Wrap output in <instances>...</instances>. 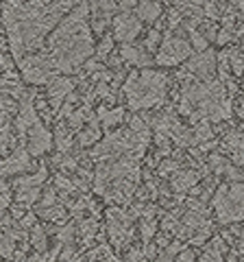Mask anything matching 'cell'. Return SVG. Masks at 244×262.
Here are the masks:
<instances>
[{
  "instance_id": "6da1fadb",
  "label": "cell",
  "mask_w": 244,
  "mask_h": 262,
  "mask_svg": "<svg viewBox=\"0 0 244 262\" xmlns=\"http://www.w3.org/2000/svg\"><path fill=\"white\" fill-rule=\"evenodd\" d=\"M79 3L70 0H57V3H20V0H7L3 3V27L9 53L20 63L24 57L35 55L39 48H46V39L61 24V15L75 9Z\"/></svg>"
},
{
  "instance_id": "7a4b0ae2",
  "label": "cell",
  "mask_w": 244,
  "mask_h": 262,
  "mask_svg": "<svg viewBox=\"0 0 244 262\" xmlns=\"http://www.w3.org/2000/svg\"><path fill=\"white\" fill-rule=\"evenodd\" d=\"M44 53L51 57L55 70L61 75L77 72L89 61V57L96 53L89 3H79L61 20V24L46 39Z\"/></svg>"
},
{
  "instance_id": "3957f363",
  "label": "cell",
  "mask_w": 244,
  "mask_h": 262,
  "mask_svg": "<svg viewBox=\"0 0 244 262\" xmlns=\"http://www.w3.org/2000/svg\"><path fill=\"white\" fill-rule=\"evenodd\" d=\"M122 94L131 112L159 107L168 96V75L161 70H133L122 83Z\"/></svg>"
},
{
  "instance_id": "277c9868",
  "label": "cell",
  "mask_w": 244,
  "mask_h": 262,
  "mask_svg": "<svg viewBox=\"0 0 244 262\" xmlns=\"http://www.w3.org/2000/svg\"><path fill=\"white\" fill-rule=\"evenodd\" d=\"M216 221L223 225L244 221V182L223 184L211 199Z\"/></svg>"
},
{
  "instance_id": "5b68a950",
  "label": "cell",
  "mask_w": 244,
  "mask_h": 262,
  "mask_svg": "<svg viewBox=\"0 0 244 262\" xmlns=\"http://www.w3.org/2000/svg\"><path fill=\"white\" fill-rule=\"evenodd\" d=\"M18 70H20L22 79L27 81V83H31V85H46V83L51 85L53 81L59 79L57 77L59 72L55 70L51 57H48L44 51L24 57V59L18 63Z\"/></svg>"
},
{
  "instance_id": "8992f818",
  "label": "cell",
  "mask_w": 244,
  "mask_h": 262,
  "mask_svg": "<svg viewBox=\"0 0 244 262\" xmlns=\"http://www.w3.org/2000/svg\"><path fill=\"white\" fill-rule=\"evenodd\" d=\"M192 46L183 35H175L168 33L161 42V48L155 53V63L157 66H179L185 63V59H190Z\"/></svg>"
},
{
  "instance_id": "52a82bcc",
  "label": "cell",
  "mask_w": 244,
  "mask_h": 262,
  "mask_svg": "<svg viewBox=\"0 0 244 262\" xmlns=\"http://www.w3.org/2000/svg\"><path fill=\"white\" fill-rule=\"evenodd\" d=\"M111 29H113V39L122 44H133L135 37L142 33V20L137 18L133 11H122L118 13L111 22Z\"/></svg>"
},
{
  "instance_id": "ba28073f",
  "label": "cell",
  "mask_w": 244,
  "mask_h": 262,
  "mask_svg": "<svg viewBox=\"0 0 244 262\" xmlns=\"http://www.w3.org/2000/svg\"><path fill=\"white\" fill-rule=\"evenodd\" d=\"M55 144V136L44 127V122H39L37 127H33L27 136V142H24V149L31 153V158H42L44 153H48Z\"/></svg>"
},
{
  "instance_id": "9c48e42d",
  "label": "cell",
  "mask_w": 244,
  "mask_h": 262,
  "mask_svg": "<svg viewBox=\"0 0 244 262\" xmlns=\"http://www.w3.org/2000/svg\"><path fill=\"white\" fill-rule=\"evenodd\" d=\"M33 170L35 173V166L31 162V153L24 149V146H18L11 155H7L3 160V177H13V175H22V173H29Z\"/></svg>"
},
{
  "instance_id": "30bf717a",
  "label": "cell",
  "mask_w": 244,
  "mask_h": 262,
  "mask_svg": "<svg viewBox=\"0 0 244 262\" xmlns=\"http://www.w3.org/2000/svg\"><path fill=\"white\" fill-rule=\"evenodd\" d=\"M72 92H75V81L72 79L59 77L57 81H53V83L48 85V107L59 114V110L63 107V103H66V98Z\"/></svg>"
},
{
  "instance_id": "8fae6325",
  "label": "cell",
  "mask_w": 244,
  "mask_h": 262,
  "mask_svg": "<svg viewBox=\"0 0 244 262\" xmlns=\"http://www.w3.org/2000/svg\"><path fill=\"white\" fill-rule=\"evenodd\" d=\"M118 55H120L122 63H131L135 68H142V70H149L151 63H155V59H153L146 48H140L135 44H122Z\"/></svg>"
},
{
  "instance_id": "7c38bea8",
  "label": "cell",
  "mask_w": 244,
  "mask_h": 262,
  "mask_svg": "<svg viewBox=\"0 0 244 262\" xmlns=\"http://www.w3.org/2000/svg\"><path fill=\"white\" fill-rule=\"evenodd\" d=\"M46 179H48V168L44 166V164H39L35 173L18 177V179H15V182L11 184V188H13V192H18V190H29V188H39V190H42V186L46 184Z\"/></svg>"
},
{
  "instance_id": "4fadbf2b",
  "label": "cell",
  "mask_w": 244,
  "mask_h": 262,
  "mask_svg": "<svg viewBox=\"0 0 244 262\" xmlns=\"http://www.w3.org/2000/svg\"><path fill=\"white\" fill-rule=\"evenodd\" d=\"M101 134H103V127H101V120L99 116H94L92 120L87 122V127L83 131H79L77 136V144L81 146V149H85V146H92L101 140Z\"/></svg>"
},
{
  "instance_id": "5bb4252c",
  "label": "cell",
  "mask_w": 244,
  "mask_h": 262,
  "mask_svg": "<svg viewBox=\"0 0 244 262\" xmlns=\"http://www.w3.org/2000/svg\"><path fill=\"white\" fill-rule=\"evenodd\" d=\"M133 13L142 22H157L161 18V13H164V5L161 3H137Z\"/></svg>"
},
{
  "instance_id": "9a60e30c",
  "label": "cell",
  "mask_w": 244,
  "mask_h": 262,
  "mask_svg": "<svg viewBox=\"0 0 244 262\" xmlns=\"http://www.w3.org/2000/svg\"><path fill=\"white\" fill-rule=\"evenodd\" d=\"M192 186H199V173H194V170H179L173 175V188L177 192H188Z\"/></svg>"
},
{
  "instance_id": "2e32d148",
  "label": "cell",
  "mask_w": 244,
  "mask_h": 262,
  "mask_svg": "<svg viewBox=\"0 0 244 262\" xmlns=\"http://www.w3.org/2000/svg\"><path fill=\"white\" fill-rule=\"evenodd\" d=\"M96 116H99L103 129H111V127H116V125H120V122L125 120V107H113V110L101 107Z\"/></svg>"
},
{
  "instance_id": "e0dca14e",
  "label": "cell",
  "mask_w": 244,
  "mask_h": 262,
  "mask_svg": "<svg viewBox=\"0 0 244 262\" xmlns=\"http://www.w3.org/2000/svg\"><path fill=\"white\" fill-rule=\"evenodd\" d=\"M72 129L68 125H59V127H55V149L63 153V155H68V151L72 149Z\"/></svg>"
},
{
  "instance_id": "ac0fdd59",
  "label": "cell",
  "mask_w": 244,
  "mask_h": 262,
  "mask_svg": "<svg viewBox=\"0 0 244 262\" xmlns=\"http://www.w3.org/2000/svg\"><path fill=\"white\" fill-rule=\"evenodd\" d=\"M225 249H227V247H225L223 238H218V236H216V238L205 247V251H203V256L199 258V262H221Z\"/></svg>"
},
{
  "instance_id": "d6986e66",
  "label": "cell",
  "mask_w": 244,
  "mask_h": 262,
  "mask_svg": "<svg viewBox=\"0 0 244 262\" xmlns=\"http://www.w3.org/2000/svg\"><path fill=\"white\" fill-rule=\"evenodd\" d=\"M37 214L46 219L48 223H66V219H68V210L63 208V206H55V208H46V210H37Z\"/></svg>"
},
{
  "instance_id": "ffe728a7",
  "label": "cell",
  "mask_w": 244,
  "mask_h": 262,
  "mask_svg": "<svg viewBox=\"0 0 244 262\" xmlns=\"http://www.w3.org/2000/svg\"><path fill=\"white\" fill-rule=\"evenodd\" d=\"M77 229H79V236H81V238H83L85 243H92L94 236H99V234H96V229H99V223H96V219H81L79 225H77Z\"/></svg>"
},
{
  "instance_id": "44dd1931",
  "label": "cell",
  "mask_w": 244,
  "mask_h": 262,
  "mask_svg": "<svg viewBox=\"0 0 244 262\" xmlns=\"http://www.w3.org/2000/svg\"><path fill=\"white\" fill-rule=\"evenodd\" d=\"M31 245H33V247L37 249V253H44L46 251V232H44V227L42 225H35L33 229H31Z\"/></svg>"
},
{
  "instance_id": "7402d4cb",
  "label": "cell",
  "mask_w": 244,
  "mask_h": 262,
  "mask_svg": "<svg viewBox=\"0 0 244 262\" xmlns=\"http://www.w3.org/2000/svg\"><path fill=\"white\" fill-rule=\"evenodd\" d=\"M113 35H103V39H101V44L96 46V59L99 61H107V57L113 53Z\"/></svg>"
},
{
  "instance_id": "603a6c76",
  "label": "cell",
  "mask_w": 244,
  "mask_h": 262,
  "mask_svg": "<svg viewBox=\"0 0 244 262\" xmlns=\"http://www.w3.org/2000/svg\"><path fill=\"white\" fill-rule=\"evenodd\" d=\"M188 42H190V46H192V51H197V53H205V51H209L207 48V37L203 35L201 31H190L188 33Z\"/></svg>"
},
{
  "instance_id": "cb8c5ba5",
  "label": "cell",
  "mask_w": 244,
  "mask_h": 262,
  "mask_svg": "<svg viewBox=\"0 0 244 262\" xmlns=\"http://www.w3.org/2000/svg\"><path fill=\"white\" fill-rule=\"evenodd\" d=\"M57 190L53 186H48L46 190H44V194H42V199H39V203H37V210H46V208H55L57 206Z\"/></svg>"
},
{
  "instance_id": "d4e9b609",
  "label": "cell",
  "mask_w": 244,
  "mask_h": 262,
  "mask_svg": "<svg viewBox=\"0 0 244 262\" xmlns=\"http://www.w3.org/2000/svg\"><path fill=\"white\" fill-rule=\"evenodd\" d=\"M159 42H161V31L159 29H151L149 31V35H146V39H144V48L149 53H155V51H159Z\"/></svg>"
},
{
  "instance_id": "484cf974",
  "label": "cell",
  "mask_w": 244,
  "mask_h": 262,
  "mask_svg": "<svg viewBox=\"0 0 244 262\" xmlns=\"http://www.w3.org/2000/svg\"><path fill=\"white\" fill-rule=\"evenodd\" d=\"M140 232H142V241H144V243H151V238H153V236H155V232H157V221H155V219H142Z\"/></svg>"
},
{
  "instance_id": "4316f807",
  "label": "cell",
  "mask_w": 244,
  "mask_h": 262,
  "mask_svg": "<svg viewBox=\"0 0 244 262\" xmlns=\"http://www.w3.org/2000/svg\"><path fill=\"white\" fill-rule=\"evenodd\" d=\"M177 262H197V253H194L192 249H183L177 256Z\"/></svg>"
},
{
  "instance_id": "83f0119b",
  "label": "cell",
  "mask_w": 244,
  "mask_h": 262,
  "mask_svg": "<svg viewBox=\"0 0 244 262\" xmlns=\"http://www.w3.org/2000/svg\"><path fill=\"white\" fill-rule=\"evenodd\" d=\"M233 164H235L238 168H242V173H244V151L233 153Z\"/></svg>"
},
{
  "instance_id": "f1b7e54d",
  "label": "cell",
  "mask_w": 244,
  "mask_h": 262,
  "mask_svg": "<svg viewBox=\"0 0 244 262\" xmlns=\"http://www.w3.org/2000/svg\"><path fill=\"white\" fill-rule=\"evenodd\" d=\"M101 262H120V260H118V258H116V256H113V253H111V256H107V258H103Z\"/></svg>"
},
{
  "instance_id": "f546056e",
  "label": "cell",
  "mask_w": 244,
  "mask_h": 262,
  "mask_svg": "<svg viewBox=\"0 0 244 262\" xmlns=\"http://www.w3.org/2000/svg\"><path fill=\"white\" fill-rule=\"evenodd\" d=\"M227 262H240V260H238V256H229V260H227Z\"/></svg>"
},
{
  "instance_id": "4dcf8cb0",
  "label": "cell",
  "mask_w": 244,
  "mask_h": 262,
  "mask_svg": "<svg viewBox=\"0 0 244 262\" xmlns=\"http://www.w3.org/2000/svg\"><path fill=\"white\" fill-rule=\"evenodd\" d=\"M72 262H85L83 258H75V260H72Z\"/></svg>"
}]
</instances>
